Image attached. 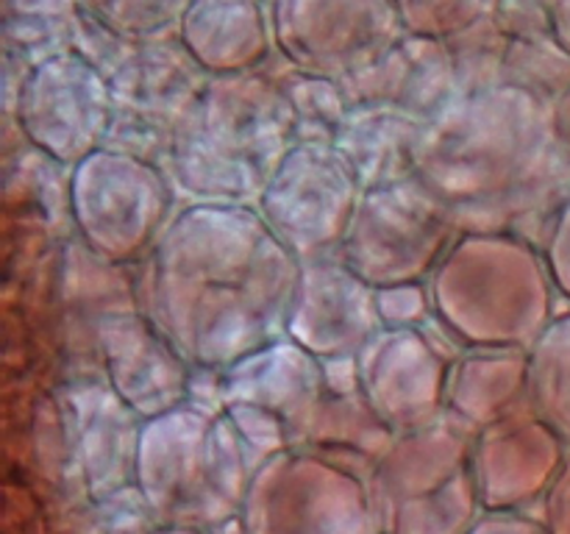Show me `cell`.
<instances>
[{"label": "cell", "mask_w": 570, "mask_h": 534, "mask_svg": "<svg viewBox=\"0 0 570 534\" xmlns=\"http://www.w3.org/2000/svg\"><path fill=\"white\" fill-rule=\"evenodd\" d=\"M298 276L256 206L187 204L137 267L139 312L195 370L220 373L287 334Z\"/></svg>", "instance_id": "obj_1"}, {"label": "cell", "mask_w": 570, "mask_h": 534, "mask_svg": "<svg viewBox=\"0 0 570 534\" xmlns=\"http://www.w3.org/2000/svg\"><path fill=\"white\" fill-rule=\"evenodd\" d=\"M415 178L462 234H521L540 245L570 198V145L554 109L532 95H473L423 122Z\"/></svg>", "instance_id": "obj_2"}, {"label": "cell", "mask_w": 570, "mask_h": 534, "mask_svg": "<svg viewBox=\"0 0 570 534\" xmlns=\"http://www.w3.org/2000/svg\"><path fill=\"white\" fill-rule=\"evenodd\" d=\"M434 326L460 350H529L557 312L554 278L521 234L465 231L429 278Z\"/></svg>", "instance_id": "obj_3"}, {"label": "cell", "mask_w": 570, "mask_h": 534, "mask_svg": "<svg viewBox=\"0 0 570 534\" xmlns=\"http://www.w3.org/2000/svg\"><path fill=\"white\" fill-rule=\"evenodd\" d=\"M254 471L243 437L217 406L187 404L142 426L137 490L159 526L220 532L243 515Z\"/></svg>", "instance_id": "obj_4"}, {"label": "cell", "mask_w": 570, "mask_h": 534, "mask_svg": "<svg viewBox=\"0 0 570 534\" xmlns=\"http://www.w3.org/2000/svg\"><path fill=\"white\" fill-rule=\"evenodd\" d=\"M295 145L293 111L273 95L209 92L178 120L165 170L189 204L256 206Z\"/></svg>", "instance_id": "obj_5"}, {"label": "cell", "mask_w": 570, "mask_h": 534, "mask_svg": "<svg viewBox=\"0 0 570 534\" xmlns=\"http://www.w3.org/2000/svg\"><path fill=\"white\" fill-rule=\"evenodd\" d=\"M473 437L451 415L395 437L367 482L382 534L471 532L484 515Z\"/></svg>", "instance_id": "obj_6"}, {"label": "cell", "mask_w": 570, "mask_h": 534, "mask_svg": "<svg viewBox=\"0 0 570 534\" xmlns=\"http://www.w3.org/2000/svg\"><path fill=\"white\" fill-rule=\"evenodd\" d=\"M178 198L159 161L100 148L72 167V234L98 259L139 267L181 209Z\"/></svg>", "instance_id": "obj_7"}, {"label": "cell", "mask_w": 570, "mask_h": 534, "mask_svg": "<svg viewBox=\"0 0 570 534\" xmlns=\"http://www.w3.org/2000/svg\"><path fill=\"white\" fill-rule=\"evenodd\" d=\"M460 234L449 209L412 176L362 192L337 256L373 289L429 284Z\"/></svg>", "instance_id": "obj_8"}, {"label": "cell", "mask_w": 570, "mask_h": 534, "mask_svg": "<svg viewBox=\"0 0 570 534\" xmlns=\"http://www.w3.org/2000/svg\"><path fill=\"white\" fill-rule=\"evenodd\" d=\"M217 406L243 437L250 459L259 462L298 448L306 426L328 393L326 365L282 337L215 373Z\"/></svg>", "instance_id": "obj_9"}, {"label": "cell", "mask_w": 570, "mask_h": 534, "mask_svg": "<svg viewBox=\"0 0 570 534\" xmlns=\"http://www.w3.org/2000/svg\"><path fill=\"white\" fill-rule=\"evenodd\" d=\"M239 523L243 534H382L365 478L306 451L259 462Z\"/></svg>", "instance_id": "obj_10"}, {"label": "cell", "mask_w": 570, "mask_h": 534, "mask_svg": "<svg viewBox=\"0 0 570 534\" xmlns=\"http://www.w3.org/2000/svg\"><path fill=\"white\" fill-rule=\"evenodd\" d=\"M362 192L354 167L334 145L298 142L267 181L256 211L304 265L340 254Z\"/></svg>", "instance_id": "obj_11"}, {"label": "cell", "mask_w": 570, "mask_h": 534, "mask_svg": "<svg viewBox=\"0 0 570 534\" xmlns=\"http://www.w3.org/2000/svg\"><path fill=\"white\" fill-rule=\"evenodd\" d=\"M454 359L429 326H384L354 359L356 387L395 434L417 432L449 415Z\"/></svg>", "instance_id": "obj_12"}, {"label": "cell", "mask_w": 570, "mask_h": 534, "mask_svg": "<svg viewBox=\"0 0 570 534\" xmlns=\"http://www.w3.org/2000/svg\"><path fill=\"white\" fill-rule=\"evenodd\" d=\"M379 328H384L379 289L362 281L340 256L301 265L284 337L328 365L356 359Z\"/></svg>", "instance_id": "obj_13"}, {"label": "cell", "mask_w": 570, "mask_h": 534, "mask_svg": "<svg viewBox=\"0 0 570 534\" xmlns=\"http://www.w3.org/2000/svg\"><path fill=\"white\" fill-rule=\"evenodd\" d=\"M92 339L100 376L145 423L193 400L195 367L142 312L104 317Z\"/></svg>", "instance_id": "obj_14"}, {"label": "cell", "mask_w": 570, "mask_h": 534, "mask_svg": "<svg viewBox=\"0 0 570 534\" xmlns=\"http://www.w3.org/2000/svg\"><path fill=\"white\" fill-rule=\"evenodd\" d=\"M59 415L95 504L137 487L145 421L117 398L104 376L76 378L61 389Z\"/></svg>", "instance_id": "obj_15"}, {"label": "cell", "mask_w": 570, "mask_h": 534, "mask_svg": "<svg viewBox=\"0 0 570 534\" xmlns=\"http://www.w3.org/2000/svg\"><path fill=\"white\" fill-rule=\"evenodd\" d=\"M568 451L529 406L476 432L473 473L484 512H529L543 504Z\"/></svg>", "instance_id": "obj_16"}, {"label": "cell", "mask_w": 570, "mask_h": 534, "mask_svg": "<svg viewBox=\"0 0 570 534\" xmlns=\"http://www.w3.org/2000/svg\"><path fill=\"white\" fill-rule=\"evenodd\" d=\"M115 109L89 72L59 65L39 72L20 106V126L33 150L65 167L106 148Z\"/></svg>", "instance_id": "obj_17"}, {"label": "cell", "mask_w": 570, "mask_h": 534, "mask_svg": "<svg viewBox=\"0 0 570 534\" xmlns=\"http://www.w3.org/2000/svg\"><path fill=\"white\" fill-rule=\"evenodd\" d=\"M529 350H460L449 376V415L473 434L529 406Z\"/></svg>", "instance_id": "obj_18"}, {"label": "cell", "mask_w": 570, "mask_h": 534, "mask_svg": "<svg viewBox=\"0 0 570 534\" xmlns=\"http://www.w3.org/2000/svg\"><path fill=\"white\" fill-rule=\"evenodd\" d=\"M395 437L399 434L371 409L360 389L351 393L328 389L295 451L321 456L371 482L373 471Z\"/></svg>", "instance_id": "obj_19"}, {"label": "cell", "mask_w": 570, "mask_h": 534, "mask_svg": "<svg viewBox=\"0 0 570 534\" xmlns=\"http://www.w3.org/2000/svg\"><path fill=\"white\" fill-rule=\"evenodd\" d=\"M423 122L395 109L351 111L334 148L354 167L362 189L387 187L415 176V150Z\"/></svg>", "instance_id": "obj_20"}, {"label": "cell", "mask_w": 570, "mask_h": 534, "mask_svg": "<svg viewBox=\"0 0 570 534\" xmlns=\"http://www.w3.org/2000/svg\"><path fill=\"white\" fill-rule=\"evenodd\" d=\"M529 409L570 448V309L529 348Z\"/></svg>", "instance_id": "obj_21"}, {"label": "cell", "mask_w": 570, "mask_h": 534, "mask_svg": "<svg viewBox=\"0 0 570 534\" xmlns=\"http://www.w3.org/2000/svg\"><path fill=\"white\" fill-rule=\"evenodd\" d=\"M379 315L384 326L412 328L434 323L429 284H404V287L379 289Z\"/></svg>", "instance_id": "obj_22"}, {"label": "cell", "mask_w": 570, "mask_h": 534, "mask_svg": "<svg viewBox=\"0 0 570 534\" xmlns=\"http://www.w3.org/2000/svg\"><path fill=\"white\" fill-rule=\"evenodd\" d=\"M540 250H543L551 278H554L557 293L570 304V198L560 206V211L551 220L549 231H546L543 243H540Z\"/></svg>", "instance_id": "obj_23"}, {"label": "cell", "mask_w": 570, "mask_h": 534, "mask_svg": "<svg viewBox=\"0 0 570 534\" xmlns=\"http://www.w3.org/2000/svg\"><path fill=\"white\" fill-rule=\"evenodd\" d=\"M543 523L549 534H570V451L543 501Z\"/></svg>", "instance_id": "obj_24"}, {"label": "cell", "mask_w": 570, "mask_h": 534, "mask_svg": "<svg viewBox=\"0 0 570 534\" xmlns=\"http://www.w3.org/2000/svg\"><path fill=\"white\" fill-rule=\"evenodd\" d=\"M468 534H549V528L529 512H484Z\"/></svg>", "instance_id": "obj_25"}, {"label": "cell", "mask_w": 570, "mask_h": 534, "mask_svg": "<svg viewBox=\"0 0 570 534\" xmlns=\"http://www.w3.org/2000/svg\"><path fill=\"white\" fill-rule=\"evenodd\" d=\"M554 122L560 137L570 145V89L560 98V103L554 106Z\"/></svg>", "instance_id": "obj_26"}, {"label": "cell", "mask_w": 570, "mask_h": 534, "mask_svg": "<svg viewBox=\"0 0 570 534\" xmlns=\"http://www.w3.org/2000/svg\"><path fill=\"white\" fill-rule=\"evenodd\" d=\"M150 534H217V532H204V528H178V526H156Z\"/></svg>", "instance_id": "obj_27"}]
</instances>
